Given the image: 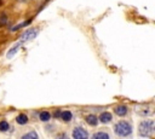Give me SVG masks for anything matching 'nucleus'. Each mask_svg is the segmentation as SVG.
Returning a JSON list of instances; mask_svg holds the SVG:
<instances>
[{
    "label": "nucleus",
    "mask_w": 155,
    "mask_h": 139,
    "mask_svg": "<svg viewBox=\"0 0 155 139\" xmlns=\"http://www.w3.org/2000/svg\"><path fill=\"white\" fill-rule=\"evenodd\" d=\"M154 127H155V122L153 120H144L138 126V133L140 137L149 138L154 133Z\"/></svg>",
    "instance_id": "nucleus-1"
},
{
    "label": "nucleus",
    "mask_w": 155,
    "mask_h": 139,
    "mask_svg": "<svg viewBox=\"0 0 155 139\" xmlns=\"http://www.w3.org/2000/svg\"><path fill=\"white\" fill-rule=\"evenodd\" d=\"M114 132L119 137H128L132 133V126L127 121H119L114 126Z\"/></svg>",
    "instance_id": "nucleus-2"
},
{
    "label": "nucleus",
    "mask_w": 155,
    "mask_h": 139,
    "mask_svg": "<svg viewBox=\"0 0 155 139\" xmlns=\"http://www.w3.org/2000/svg\"><path fill=\"white\" fill-rule=\"evenodd\" d=\"M38 34H39V30H38L36 28H30V29L25 30L24 33H22L21 40H22V41H30V40L35 39V37L38 36Z\"/></svg>",
    "instance_id": "nucleus-3"
},
{
    "label": "nucleus",
    "mask_w": 155,
    "mask_h": 139,
    "mask_svg": "<svg viewBox=\"0 0 155 139\" xmlns=\"http://www.w3.org/2000/svg\"><path fill=\"white\" fill-rule=\"evenodd\" d=\"M71 137L74 139H85V138H88V133L82 127H75L71 132Z\"/></svg>",
    "instance_id": "nucleus-4"
},
{
    "label": "nucleus",
    "mask_w": 155,
    "mask_h": 139,
    "mask_svg": "<svg viewBox=\"0 0 155 139\" xmlns=\"http://www.w3.org/2000/svg\"><path fill=\"white\" fill-rule=\"evenodd\" d=\"M111 120H113V116H111V114L109 112V111H103L101 115H99V117H98V122H102V123H109V122H111Z\"/></svg>",
    "instance_id": "nucleus-5"
},
{
    "label": "nucleus",
    "mask_w": 155,
    "mask_h": 139,
    "mask_svg": "<svg viewBox=\"0 0 155 139\" xmlns=\"http://www.w3.org/2000/svg\"><path fill=\"white\" fill-rule=\"evenodd\" d=\"M23 44H24V41H22V40H21V41H18V44H16V45H15L12 48H10V50H8V52H7L6 57H7L8 59H11V58H12V57H13V56H15V54L18 52L19 47H21Z\"/></svg>",
    "instance_id": "nucleus-6"
},
{
    "label": "nucleus",
    "mask_w": 155,
    "mask_h": 139,
    "mask_svg": "<svg viewBox=\"0 0 155 139\" xmlns=\"http://www.w3.org/2000/svg\"><path fill=\"white\" fill-rule=\"evenodd\" d=\"M114 111H115V114H116L117 116L122 117V116H126V115H127L128 109H127L126 105H117V106L114 109Z\"/></svg>",
    "instance_id": "nucleus-7"
},
{
    "label": "nucleus",
    "mask_w": 155,
    "mask_h": 139,
    "mask_svg": "<svg viewBox=\"0 0 155 139\" xmlns=\"http://www.w3.org/2000/svg\"><path fill=\"white\" fill-rule=\"evenodd\" d=\"M59 118L63 120V122H70L71 118H73V114H71V111H69V110H63V111H61Z\"/></svg>",
    "instance_id": "nucleus-8"
},
{
    "label": "nucleus",
    "mask_w": 155,
    "mask_h": 139,
    "mask_svg": "<svg viewBox=\"0 0 155 139\" xmlns=\"http://www.w3.org/2000/svg\"><path fill=\"white\" fill-rule=\"evenodd\" d=\"M85 120H86V122H87L90 126H97V124H98V117H97L96 115H93V114L87 115Z\"/></svg>",
    "instance_id": "nucleus-9"
},
{
    "label": "nucleus",
    "mask_w": 155,
    "mask_h": 139,
    "mask_svg": "<svg viewBox=\"0 0 155 139\" xmlns=\"http://www.w3.org/2000/svg\"><path fill=\"white\" fill-rule=\"evenodd\" d=\"M39 118H40V121H42V122H48L50 118H51V114H50L48 111H46V110H42V111H40V114H39Z\"/></svg>",
    "instance_id": "nucleus-10"
},
{
    "label": "nucleus",
    "mask_w": 155,
    "mask_h": 139,
    "mask_svg": "<svg viewBox=\"0 0 155 139\" xmlns=\"http://www.w3.org/2000/svg\"><path fill=\"white\" fill-rule=\"evenodd\" d=\"M28 121H29V118H28V116H27L25 114H19V115L16 117V122H17L18 124H27Z\"/></svg>",
    "instance_id": "nucleus-11"
},
{
    "label": "nucleus",
    "mask_w": 155,
    "mask_h": 139,
    "mask_svg": "<svg viewBox=\"0 0 155 139\" xmlns=\"http://www.w3.org/2000/svg\"><path fill=\"white\" fill-rule=\"evenodd\" d=\"M38 138H39V135L36 134L35 131H30L22 135V139H38Z\"/></svg>",
    "instance_id": "nucleus-12"
},
{
    "label": "nucleus",
    "mask_w": 155,
    "mask_h": 139,
    "mask_svg": "<svg viewBox=\"0 0 155 139\" xmlns=\"http://www.w3.org/2000/svg\"><path fill=\"white\" fill-rule=\"evenodd\" d=\"M30 22H31V19H27V21H24L23 23H21V24H17V25L12 27V28H11V30H12V31H16V30H18V29H22V28H24V27L29 25V24H30Z\"/></svg>",
    "instance_id": "nucleus-13"
},
{
    "label": "nucleus",
    "mask_w": 155,
    "mask_h": 139,
    "mask_svg": "<svg viewBox=\"0 0 155 139\" xmlns=\"http://www.w3.org/2000/svg\"><path fill=\"white\" fill-rule=\"evenodd\" d=\"M93 139H109V134L105 132H97L92 135Z\"/></svg>",
    "instance_id": "nucleus-14"
},
{
    "label": "nucleus",
    "mask_w": 155,
    "mask_h": 139,
    "mask_svg": "<svg viewBox=\"0 0 155 139\" xmlns=\"http://www.w3.org/2000/svg\"><path fill=\"white\" fill-rule=\"evenodd\" d=\"M10 129V124L6 120L0 121V132H7Z\"/></svg>",
    "instance_id": "nucleus-15"
},
{
    "label": "nucleus",
    "mask_w": 155,
    "mask_h": 139,
    "mask_svg": "<svg viewBox=\"0 0 155 139\" xmlns=\"http://www.w3.org/2000/svg\"><path fill=\"white\" fill-rule=\"evenodd\" d=\"M6 23H7V16L4 13V15L0 17V27H4Z\"/></svg>",
    "instance_id": "nucleus-16"
},
{
    "label": "nucleus",
    "mask_w": 155,
    "mask_h": 139,
    "mask_svg": "<svg viewBox=\"0 0 155 139\" xmlns=\"http://www.w3.org/2000/svg\"><path fill=\"white\" fill-rule=\"evenodd\" d=\"M61 111H62V110H57V111L54 112V117H57V118H58V117L61 116Z\"/></svg>",
    "instance_id": "nucleus-17"
}]
</instances>
